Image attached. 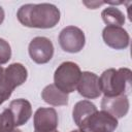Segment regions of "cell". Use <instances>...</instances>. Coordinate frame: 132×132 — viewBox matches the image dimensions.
<instances>
[{
	"label": "cell",
	"mask_w": 132,
	"mask_h": 132,
	"mask_svg": "<svg viewBox=\"0 0 132 132\" xmlns=\"http://www.w3.org/2000/svg\"><path fill=\"white\" fill-rule=\"evenodd\" d=\"M16 18L25 27L51 29L59 23L61 13L59 8L51 3H28L19 8Z\"/></svg>",
	"instance_id": "6da1fadb"
},
{
	"label": "cell",
	"mask_w": 132,
	"mask_h": 132,
	"mask_svg": "<svg viewBox=\"0 0 132 132\" xmlns=\"http://www.w3.org/2000/svg\"><path fill=\"white\" fill-rule=\"evenodd\" d=\"M131 70L129 68H109L99 77L101 93L105 97L127 95L131 89Z\"/></svg>",
	"instance_id": "7a4b0ae2"
},
{
	"label": "cell",
	"mask_w": 132,
	"mask_h": 132,
	"mask_svg": "<svg viewBox=\"0 0 132 132\" xmlns=\"http://www.w3.org/2000/svg\"><path fill=\"white\" fill-rule=\"evenodd\" d=\"M81 71L79 66L71 61L61 63L54 73V85L62 92L69 94L76 90Z\"/></svg>",
	"instance_id": "3957f363"
},
{
	"label": "cell",
	"mask_w": 132,
	"mask_h": 132,
	"mask_svg": "<svg viewBox=\"0 0 132 132\" xmlns=\"http://www.w3.org/2000/svg\"><path fill=\"white\" fill-rule=\"evenodd\" d=\"M80 132H113L118 127V119L104 110H97L79 124Z\"/></svg>",
	"instance_id": "277c9868"
},
{
	"label": "cell",
	"mask_w": 132,
	"mask_h": 132,
	"mask_svg": "<svg viewBox=\"0 0 132 132\" xmlns=\"http://www.w3.org/2000/svg\"><path fill=\"white\" fill-rule=\"evenodd\" d=\"M59 44L64 52L75 54L80 52L86 43L85 33L75 26H67L63 28L58 37Z\"/></svg>",
	"instance_id": "5b68a950"
},
{
	"label": "cell",
	"mask_w": 132,
	"mask_h": 132,
	"mask_svg": "<svg viewBox=\"0 0 132 132\" xmlns=\"http://www.w3.org/2000/svg\"><path fill=\"white\" fill-rule=\"evenodd\" d=\"M28 52L33 62L36 64H45L54 56V45L47 37L37 36L30 41Z\"/></svg>",
	"instance_id": "8992f818"
},
{
	"label": "cell",
	"mask_w": 132,
	"mask_h": 132,
	"mask_svg": "<svg viewBox=\"0 0 132 132\" xmlns=\"http://www.w3.org/2000/svg\"><path fill=\"white\" fill-rule=\"evenodd\" d=\"M58 113L52 107H39L33 118L34 131L37 132H52L58 127Z\"/></svg>",
	"instance_id": "52a82bcc"
},
{
	"label": "cell",
	"mask_w": 132,
	"mask_h": 132,
	"mask_svg": "<svg viewBox=\"0 0 132 132\" xmlns=\"http://www.w3.org/2000/svg\"><path fill=\"white\" fill-rule=\"evenodd\" d=\"M102 38L107 46L114 50H125L130 43V36L122 27L106 26L102 31Z\"/></svg>",
	"instance_id": "ba28073f"
},
{
	"label": "cell",
	"mask_w": 132,
	"mask_h": 132,
	"mask_svg": "<svg viewBox=\"0 0 132 132\" xmlns=\"http://www.w3.org/2000/svg\"><path fill=\"white\" fill-rule=\"evenodd\" d=\"M79 95L87 99H95L101 95L99 77L94 72L85 71L81 72L79 81L76 87Z\"/></svg>",
	"instance_id": "9c48e42d"
},
{
	"label": "cell",
	"mask_w": 132,
	"mask_h": 132,
	"mask_svg": "<svg viewBox=\"0 0 132 132\" xmlns=\"http://www.w3.org/2000/svg\"><path fill=\"white\" fill-rule=\"evenodd\" d=\"M129 99L127 95L114 97H103L101 100V110H104L116 119L124 118L129 111Z\"/></svg>",
	"instance_id": "30bf717a"
},
{
	"label": "cell",
	"mask_w": 132,
	"mask_h": 132,
	"mask_svg": "<svg viewBox=\"0 0 132 132\" xmlns=\"http://www.w3.org/2000/svg\"><path fill=\"white\" fill-rule=\"evenodd\" d=\"M12 116L13 123L15 127L25 125L32 116V106L31 103L23 98L12 100L7 107Z\"/></svg>",
	"instance_id": "8fae6325"
},
{
	"label": "cell",
	"mask_w": 132,
	"mask_h": 132,
	"mask_svg": "<svg viewBox=\"0 0 132 132\" xmlns=\"http://www.w3.org/2000/svg\"><path fill=\"white\" fill-rule=\"evenodd\" d=\"M27 77L28 71L26 67L21 63H12L4 69V81L12 90L23 85Z\"/></svg>",
	"instance_id": "7c38bea8"
},
{
	"label": "cell",
	"mask_w": 132,
	"mask_h": 132,
	"mask_svg": "<svg viewBox=\"0 0 132 132\" xmlns=\"http://www.w3.org/2000/svg\"><path fill=\"white\" fill-rule=\"evenodd\" d=\"M43 101L53 106H62L68 104V94L59 90L54 84L47 85L41 92Z\"/></svg>",
	"instance_id": "4fadbf2b"
},
{
	"label": "cell",
	"mask_w": 132,
	"mask_h": 132,
	"mask_svg": "<svg viewBox=\"0 0 132 132\" xmlns=\"http://www.w3.org/2000/svg\"><path fill=\"white\" fill-rule=\"evenodd\" d=\"M97 107L94 103H92L89 100H80L76 102L72 109V118L74 123L79 126V124L90 114L97 111Z\"/></svg>",
	"instance_id": "5bb4252c"
},
{
	"label": "cell",
	"mask_w": 132,
	"mask_h": 132,
	"mask_svg": "<svg viewBox=\"0 0 132 132\" xmlns=\"http://www.w3.org/2000/svg\"><path fill=\"white\" fill-rule=\"evenodd\" d=\"M101 18L107 26L122 27L125 24L124 13L116 6H108L107 8H104L101 12Z\"/></svg>",
	"instance_id": "9a60e30c"
},
{
	"label": "cell",
	"mask_w": 132,
	"mask_h": 132,
	"mask_svg": "<svg viewBox=\"0 0 132 132\" xmlns=\"http://www.w3.org/2000/svg\"><path fill=\"white\" fill-rule=\"evenodd\" d=\"M0 132H22L15 127L8 108H5L0 113Z\"/></svg>",
	"instance_id": "2e32d148"
},
{
	"label": "cell",
	"mask_w": 132,
	"mask_h": 132,
	"mask_svg": "<svg viewBox=\"0 0 132 132\" xmlns=\"http://www.w3.org/2000/svg\"><path fill=\"white\" fill-rule=\"evenodd\" d=\"M11 58V47L9 43L3 39L0 38V65L6 64Z\"/></svg>",
	"instance_id": "e0dca14e"
},
{
	"label": "cell",
	"mask_w": 132,
	"mask_h": 132,
	"mask_svg": "<svg viewBox=\"0 0 132 132\" xmlns=\"http://www.w3.org/2000/svg\"><path fill=\"white\" fill-rule=\"evenodd\" d=\"M12 91L13 90L4 81V78H3V81L0 84V105L11 96Z\"/></svg>",
	"instance_id": "ac0fdd59"
},
{
	"label": "cell",
	"mask_w": 132,
	"mask_h": 132,
	"mask_svg": "<svg viewBox=\"0 0 132 132\" xmlns=\"http://www.w3.org/2000/svg\"><path fill=\"white\" fill-rule=\"evenodd\" d=\"M82 4H85L90 9H96L105 3H104V1H82Z\"/></svg>",
	"instance_id": "d6986e66"
},
{
	"label": "cell",
	"mask_w": 132,
	"mask_h": 132,
	"mask_svg": "<svg viewBox=\"0 0 132 132\" xmlns=\"http://www.w3.org/2000/svg\"><path fill=\"white\" fill-rule=\"evenodd\" d=\"M4 18H5V12H4V9H3V8L0 6V25L3 23Z\"/></svg>",
	"instance_id": "ffe728a7"
},
{
	"label": "cell",
	"mask_w": 132,
	"mask_h": 132,
	"mask_svg": "<svg viewBox=\"0 0 132 132\" xmlns=\"http://www.w3.org/2000/svg\"><path fill=\"white\" fill-rule=\"evenodd\" d=\"M3 78H4V68L0 65V84L3 81Z\"/></svg>",
	"instance_id": "44dd1931"
},
{
	"label": "cell",
	"mask_w": 132,
	"mask_h": 132,
	"mask_svg": "<svg viewBox=\"0 0 132 132\" xmlns=\"http://www.w3.org/2000/svg\"><path fill=\"white\" fill-rule=\"evenodd\" d=\"M71 132H80V131H79V130H72Z\"/></svg>",
	"instance_id": "7402d4cb"
},
{
	"label": "cell",
	"mask_w": 132,
	"mask_h": 132,
	"mask_svg": "<svg viewBox=\"0 0 132 132\" xmlns=\"http://www.w3.org/2000/svg\"><path fill=\"white\" fill-rule=\"evenodd\" d=\"M34 132H37V131H34ZM52 132H59L58 130H55V131H52Z\"/></svg>",
	"instance_id": "603a6c76"
}]
</instances>
